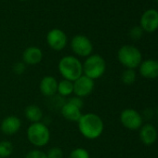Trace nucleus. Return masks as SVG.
Masks as SVG:
<instances>
[{
  "instance_id": "obj_10",
  "label": "nucleus",
  "mask_w": 158,
  "mask_h": 158,
  "mask_svg": "<svg viewBox=\"0 0 158 158\" xmlns=\"http://www.w3.org/2000/svg\"><path fill=\"white\" fill-rule=\"evenodd\" d=\"M140 27L148 33L154 32L158 28V11L155 10H146L140 18Z\"/></svg>"
},
{
  "instance_id": "obj_5",
  "label": "nucleus",
  "mask_w": 158,
  "mask_h": 158,
  "mask_svg": "<svg viewBox=\"0 0 158 158\" xmlns=\"http://www.w3.org/2000/svg\"><path fill=\"white\" fill-rule=\"evenodd\" d=\"M117 57L122 65L132 70L139 66L142 59L140 51L137 48L130 45L121 47L118 50Z\"/></svg>"
},
{
  "instance_id": "obj_9",
  "label": "nucleus",
  "mask_w": 158,
  "mask_h": 158,
  "mask_svg": "<svg viewBox=\"0 0 158 158\" xmlns=\"http://www.w3.org/2000/svg\"><path fill=\"white\" fill-rule=\"evenodd\" d=\"M47 43L52 49L60 51L67 45V35L62 30L54 28L48 33Z\"/></svg>"
},
{
  "instance_id": "obj_19",
  "label": "nucleus",
  "mask_w": 158,
  "mask_h": 158,
  "mask_svg": "<svg viewBox=\"0 0 158 158\" xmlns=\"http://www.w3.org/2000/svg\"><path fill=\"white\" fill-rule=\"evenodd\" d=\"M13 144L9 140L0 141V158H7L13 152Z\"/></svg>"
},
{
  "instance_id": "obj_15",
  "label": "nucleus",
  "mask_w": 158,
  "mask_h": 158,
  "mask_svg": "<svg viewBox=\"0 0 158 158\" xmlns=\"http://www.w3.org/2000/svg\"><path fill=\"white\" fill-rule=\"evenodd\" d=\"M60 113L61 115L70 122H78V120L80 119L83 114L81 113V109L77 108L76 106L69 102H66L61 106Z\"/></svg>"
},
{
  "instance_id": "obj_4",
  "label": "nucleus",
  "mask_w": 158,
  "mask_h": 158,
  "mask_svg": "<svg viewBox=\"0 0 158 158\" xmlns=\"http://www.w3.org/2000/svg\"><path fill=\"white\" fill-rule=\"evenodd\" d=\"M106 70L104 59L99 54L89 56L83 63V74L91 78L92 80L102 77Z\"/></svg>"
},
{
  "instance_id": "obj_13",
  "label": "nucleus",
  "mask_w": 158,
  "mask_h": 158,
  "mask_svg": "<svg viewBox=\"0 0 158 158\" xmlns=\"http://www.w3.org/2000/svg\"><path fill=\"white\" fill-rule=\"evenodd\" d=\"M43 59L42 50L35 46L27 48L23 53V61L25 64L35 65L38 64Z\"/></svg>"
},
{
  "instance_id": "obj_14",
  "label": "nucleus",
  "mask_w": 158,
  "mask_h": 158,
  "mask_svg": "<svg viewBox=\"0 0 158 158\" xmlns=\"http://www.w3.org/2000/svg\"><path fill=\"white\" fill-rule=\"evenodd\" d=\"M139 73L141 76L149 79L158 77V61L154 60H146L139 64Z\"/></svg>"
},
{
  "instance_id": "obj_16",
  "label": "nucleus",
  "mask_w": 158,
  "mask_h": 158,
  "mask_svg": "<svg viewBox=\"0 0 158 158\" xmlns=\"http://www.w3.org/2000/svg\"><path fill=\"white\" fill-rule=\"evenodd\" d=\"M140 140L145 145H152L155 142L157 139V131L155 127L151 124L144 125L139 131Z\"/></svg>"
},
{
  "instance_id": "obj_3",
  "label": "nucleus",
  "mask_w": 158,
  "mask_h": 158,
  "mask_svg": "<svg viewBox=\"0 0 158 158\" xmlns=\"http://www.w3.org/2000/svg\"><path fill=\"white\" fill-rule=\"evenodd\" d=\"M27 139L36 147H44L50 139V131L42 122L32 123L27 128Z\"/></svg>"
},
{
  "instance_id": "obj_1",
  "label": "nucleus",
  "mask_w": 158,
  "mask_h": 158,
  "mask_svg": "<svg viewBox=\"0 0 158 158\" xmlns=\"http://www.w3.org/2000/svg\"><path fill=\"white\" fill-rule=\"evenodd\" d=\"M77 123L79 132L88 139H98L101 137L104 129L102 119L98 114L93 113L82 114Z\"/></svg>"
},
{
  "instance_id": "obj_25",
  "label": "nucleus",
  "mask_w": 158,
  "mask_h": 158,
  "mask_svg": "<svg viewBox=\"0 0 158 158\" xmlns=\"http://www.w3.org/2000/svg\"><path fill=\"white\" fill-rule=\"evenodd\" d=\"M67 102H69V103H71V104L76 106L77 108L81 109V110H82V108H83V106H84V102H83L82 98L77 97V96H73V97L70 98L69 101H68Z\"/></svg>"
},
{
  "instance_id": "obj_2",
  "label": "nucleus",
  "mask_w": 158,
  "mask_h": 158,
  "mask_svg": "<svg viewBox=\"0 0 158 158\" xmlns=\"http://www.w3.org/2000/svg\"><path fill=\"white\" fill-rule=\"evenodd\" d=\"M58 70L63 79L73 82L83 74V63L74 56H64L59 61Z\"/></svg>"
},
{
  "instance_id": "obj_26",
  "label": "nucleus",
  "mask_w": 158,
  "mask_h": 158,
  "mask_svg": "<svg viewBox=\"0 0 158 158\" xmlns=\"http://www.w3.org/2000/svg\"><path fill=\"white\" fill-rule=\"evenodd\" d=\"M26 70V66H25V63L23 61H20V62H17L14 64L13 66V72L18 74V75H21L23 74Z\"/></svg>"
},
{
  "instance_id": "obj_28",
  "label": "nucleus",
  "mask_w": 158,
  "mask_h": 158,
  "mask_svg": "<svg viewBox=\"0 0 158 158\" xmlns=\"http://www.w3.org/2000/svg\"><path fill=\"white\" fill-rule=\"evenodd\" d=\"M156 1H157V2H158V0H156Z\"/></svg>"
},
{
  "instance_id": "obj_20",
  "label": "nucleus",
  "mask_w": 158,
  "mask_h": 158,
  "mask_svg": "<svg viewBox=\"0 0 158 158\" xmlns=\"http://www.w3.org/2000/svg\"><path fill=\"white\" fill-rule=\"evenodd\" d=\"M121 80L125 85H132L136 81V73L132 69H127L121 75Z\"/></svg>"
},
{
  "instance_id": "obj_27",
  "label": "nucleus",
  "mask_w": 158,
  "mask_h": 158,
  "mask_svg": "<svg viewBox=\"0 0 158 158\" xmlns=\"http://www.w3.org/2000/svg\"><path fill=\"white\" fill-rule=\"evenodd\" d=\"M21 1H25V0H21Z\"/></svg>"
},
{
  "instance_id": "obj_24",
  "label": "nucleus",
  "mask_w": 158,
  "mask_h": 158,
  "mask_svg": "<svg viewBox=\"0 0 158 158\" xmlns=\"http://www.w3.org/2000/svg\"><path fill=\"white\" fill-rule=\"evenodd\" d=\"M25 158H48V156L47 153L41 150H32L26 154Z\"/></svg>"
},
{
  "instance_id": "obj_22",
  "label": "nucleus",
  "mask_w": 158,
  "mask_h": 158,
  "mask_svg": "<svg viewBox=\"0 0 158 158\" xmlns=\"http://www.w3.org/2000/svg\"><path fill=\"white\" fill-rule=\"evenodd\" d=\"M48 158H62L63 157V152L59 147H53L48 150L47 152Z\"/></svg>"
},
{
  "instance_id": "obj_23",
  "label": "nucleus",
  "mask_w": 158,
  "mask_h": 158,
  "mask_svg": "<svg viewBox=\"0 0 158 158\" xmlns=\"http://www.w3.org/2000/svg\"><path fill=\"white\" fill-rule=\"evenodd\" d=\"M142 34H143V30L140 26H134L129 31V36L134 40L139 39L142 36Z\"/></svg>"
},
{
  "instance_id": "obj_7",
  "label": "nucleus",
  "mask_w": 158,
  "mask_h": 158,
  "mask_svg": "<svg viewBox=\"0 0 158 158\" xmlns=\"http://www.w3.org/2000/svg\"><path fill=\"white\" fill-rule=\"evenodd\" d=\"M73 83V93L74 96L85 98L89 95H90L94 89L95 84L94 80L91 78L82 74L79 78H77Z\"/></svg>"
},
{
  "instance_id": "obj_17",
  "label": "nucleus",
  "mask_w": 158,
  "mask_h": 158,
  "mask_svg": "<svg viewBox=\"0 0 158 158\" xmlns=\"http://www.w3.org/2000/svg\"><path fill=\"white\" fill-rule=\"evenodd\" d=\"M24 114H25V117L27 118V120L30 121L31 123L41 122V120L43 118L42 110L40 109V107H38L37 105H35V104L28 105L24 110Z\"/></svg>"
},
{
  "instance_id": "obj_8",
  "label": "nucleus",
  "mask_w": 158,
  "mask_h": 158,
  "mask_svg": "<svg viewBox=\"0 0 158 158\" xmlns=\"http://www.w3.org/2000/svg\"><path fill=\"white\" fill-rule=\"evenodd\" d=\"M122 125L130 130L139 129L142 125L141 115L134 109H126L120 114Z\"/></svg>"
},
{
  "instance_id": "obj_6",
  "label": "nucleus",
  "mask_w": 158,
  "mask_h": 158,
  "mask_svg": "<svg viewBox=\"0 0 158 158\" xmlns=\"http://www.w3.org/2000/svg\"><path fill=\"white\" fill-rule=\"evenodd\" d=\"M71 48L73 53L80 57H89L93 50L92 42L89 37L83 35H77L72 38Z\"/></svg>"
},
{
  "instance_id": "obj_21",
  "label": "nucleus",
  "mask_w": 158,
  "mask_h": 158,
  "mask_svg": "<svg viewBox=\"0 0 158 158\" xmlns=\"http://www.w3.org/2000/svg\"><path fill=\"white\" fill-rule=\"evenodd\" d=\"M68 158H90V155L85 148H75L70 152Z\"/></svg>"
},
{
  "instance_id": "obj_18",
  "label": "nucleus",
  "mask_w": 158,
  "mask_h": 158,
  "mask_svg": "<svg viewBox=\"0 0 158 158\" xmlns=\"http://www.w3.org/2000/svg\"><path fill=\"white\" fill-rule=\"evenodd\" d=\"M57 92L62 97H67L71 95L72 93H73V83L72 81L63 79V80L58 82Z\"/></svg>"
},
{
  "instance_id": "obj_12",
  "label": "nucleus",
  "mask_w": 158,
  "mask_h": 158,
  "mask_svg": "<svg viewBox=\"0 0 158 158\" xmlns=\"http://www.w3.org/2000/svg\"><path fill=\"white\" fill-rule=\"evenodd\" d=\"M58 89V81L56 78L50 75L44 76L39 84V89L40 92L45 97H51L57 93Z\"/></svg>"
},
{
  "instance_id": "obj_11",
  "label": "nucleus",
  "mask_w": 158,
  "mask_h": 158,
  "mask_svg": "<svg viewBox=\"0 0 158 158\" xmlns=\"http://www.w3.org/2000/svg\"><path fill=\"white\" fill-rule=\"evenodd\" d=\"M22 127V121L19 117L15 115H10L5 117L1 125H0V129L1 131L8 136H12L16 134Z\"/></svg>"
}]
</instances>
